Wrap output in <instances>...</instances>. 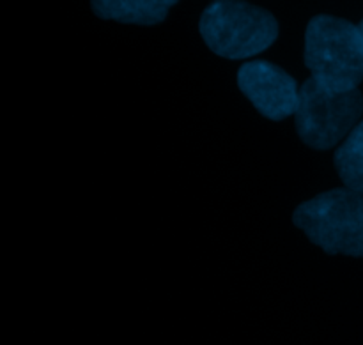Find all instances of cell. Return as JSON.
<instances>
[{
  "label": "cell",
  "mask_w": 363,
  "mask_h": 345,
  "mask_svg": "<svg viewBox=\"0 0 363 345\" xmlns=\"http://www.w3.org/2000/svg\"><path fill=\"white\" fill-rule=\"evenodd\" d=\"M238 87L261 115L284 120L294 115L300 98L296 80L268 60H250L238 71Z\"/></svg>",
  "instance_id": "5b68a950"
},
{
  "label": "cell",
  "mask_w": 363,
  "mask_h": 345,
  "mask_svg": "<svg viewBox=\"0 0 363 345\" xmlns=\"http://www.w3.org/2000/svg\"><path fill=\"white\" fill-rule=\"evenodd\" d=\"M333 165L344 188L363 191V120L337 147Z\"/></svg>",
  "instance_id": "52a82bcc"
},
{
  "label": "cell",
  "mask_w": 363,
  "mask_h": 345,
  "mask_svg": "<svg viewBox=\"0 0 363 345\" xmlns=\"http://www.w3.org/2000/svg\"><path fill=\"white\" fill-rule=\"evenodd\" d=\"M358 30H360V35H362V39H363V20L360 21V25H358Z\"/></svg>",
  "instance_id": "ba28073f"
},
{
  "label": "cell",
  "mask_w": 363,
  "mask_h": 345,
  "mask_svg": "<svg viewBox=\"0 0 363 345\" xmlns=\"http://www.w3.org/2000/svg\"><path fill=\"white\" fill-rule=\"evenodd\" d=\"M303 60L312 78L332 92L357 91L363 80V39L358 25L318 14L305 30Z\"/></svg>",
  "instance_id": "6da1fadb"
},
{
  "label": "cell",
  "mask_w": 363,
  "mask_h": 345,
  "mask_svg": "<svg viewBox=\"0 0 363 345\" xmlns=\"http://www.w3.org/2000/svg\"><path fill=\"white\" fill-rule=\"evenodd\" d=\"M202 39L216 55L230 60L254 57L279 38V21L269 11L236 0L209 4L199 21Z\"/></svg>",
  "instance_id": "3957f363"
},
{
  "label": "cell",
  "mask_w": 363,
  "mask_h": 345,
  "mask_svg": "<svg viewBox=\"0 0 363 345\" xmlns=\"http://www.w3.org/2000/svg\"><path fill=\"white\" fill-rule=\"evenodd\" d=\"M363 113L362 92H332L314 78L300 87L294 126L305 145L315 151H330L346 140L358 126Z\"/></svg>",
  "instance_id": "277c9868"
},
{
  "label": "cell",
  "mask_w": 363,
  "mask_h": 345,
  "mask_svg": "<svg viewBox=\"0 0 363 345\" xmlns=\"http://www.w3.org/2000/svg\"><path fill=\"white\" fill-rule=\"evenodd\" d=\"M293 223L328 255L363 257V191L335 188L319 193L294 209Z\"/></svg>",
  "instance_id": "7a4b0ae2"
},
{
  "label": "cell",
  "mask_w": 363,
  "mask_h": 345,
  "mask_svg": "<svg viewBox=\"0 0 363 345\" xmlns=\"http://www.w3.org/2000/svg\"><path fill=\"white\" fill-rule=\"evenodd\" d=\"M176 4L174 0H94L91 7L103 20L152 27L162 23Z\"/></svg>",
  "instance_id": "8992f818"
}]
</instances>
